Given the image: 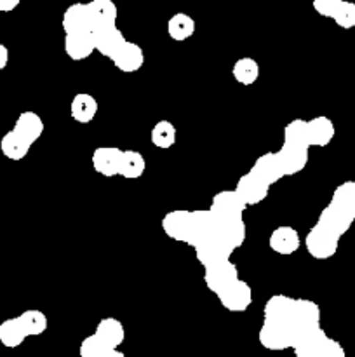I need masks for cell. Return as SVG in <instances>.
<instances>
[{
  "label": "cell",
  "instance_id": "obj_14",
  "mask_svg": "<svg viewBox=\"0 0 355 357\" xmlns=\"http://www.w3.org/2000/svg\"><path fill=\"white\" fill-rule=\"evenodd\" d=\"M334 124L331 119L319 115L306 121V142L310 146H327L334 138Z\"/></svg>",
  "mask_w": 355,
  "mask_h": 357
},
{
  "label": "cell",
  "instance_id": "obj_25",
  "mask_svg": "<svg viewBox=\"0 0 355 357\" xmlns=\"http://www.w3.org/2000/svg\"><path fill=\"white\" fill-rule=\"evenodd\" d=\"M26 333L23 330L19 317H10L0 324V344L7 349H16L26 340Z\"/></svg>",
  "mask_w": 355,
  "mask_h": 357
},
{
  "label": "cell",
  "instance_id": "obj_18",
  "mask_svg": "<svg viewBox=\"0 0 355 357\" xmlns=\"http://www.w3.org/2000/svg\"><path fill=\"white\" fill-rule=\"evenodd\" d=\"M97 108H100V105H97V100L93 94L79 93L75 94L72 105H70V115L79 124H89L96 117Z\"/></svg>",
  "mask_w": 355,
  "mask_h": 357
},
{
  "label": "cell",
  "instance_id": "obj_26",
  "mask_svg": "<svg viewBox=\"0 0 355 357\" xmlns=\"http://www.w3.org/2000/svg\"><path fill=\"white\" fill-rule=\"evenodd\" d=\"M145 157L141 155V152L138 150H124L120 160V169H118V174L125 180H136V178L143 176L145 173Z\"/></svg>",
  "mask_w": 355,
  "mask_h": 357
},
{
  "label": "cell",
  "instance_id": "obj_30",
  "mask_svg": "<svg viewBox=\"0 0 355 357\" xmlns=\"http://www.w3.org/2000/svg\"><path fill=\"white\" fill-rule=\"evenodd\" d=\"M111 354V349L106 347L96 335L84 338L80 344V357H108Z\"/></svg>",
  "mask_w": 355,
  "mask_h": 357
},
{
  "label": "cell",
  "instance_id": "obj_7",
  "mask_svg": "<svg viewBox=\"0 0 355 357\" xmlns=\"http://www.w3.org/2000/svg\"><path fill=\"white\" fill-rule=\"evenodd\" d=\"M308 149L310 146L306 143L284 142L282 149L275 152L284 176H292V174L305 169L306 164H308Z\"/></svg>",
  "mask_w": 355,
  "mask_h": 357
},
{
  "label": "cell",
  "instance_id": "obj_31",
  "mask_svg": "<svg viewBox=\"0 0 355 357\" xmlns=\"http://www.w3.org/2000/svg\"><path fill=\"white\" fill-rule=\"evenodd\" d=\"M313 356L315 357H347L345 356V349L341 347L340 342L333 340V338H327V340L320 345V349Z\"/></svg>",
  "mask_w": 355,
  "mask_h": 357
},
{
  "label": "cell",
  "instance_id": "obj_5",
  "mask_svg": "<svg viewBox=\"0 0 355 357\" xmlns=\"http://www.w3.org/2000/svg\"><path fill=\"white\" fill-rule=\"evenodd\" d=\"M313 9L322 17H331L343 30L355 28V3L345 0H313Z\"/></svg>",
  "mask_w": 355,
  "mask_h": 357
},
{
  "label": "cell",
  "instance_id": "obj_17",
  "mask_svg": "<svg viewBox=\"0 0 355 357\" xmlns=\"http://www.w3.org/2000/svg\"><path fill=\"white\" fill-rule=\"evenodd\" d=\"M94 335H96L106 347H110L111 351H117L122 345V342H124L125 330L118 319H115V317H104V319H101L100 323H97Z\"/></svg>",
  "mask_w": 355,
  "mask_h": 357
},
{
  "label": "cell",
  "instance_id": "obj_9",
  "mask_svg": "<svg viewBox=\"0 0 355 357\" xmlns=\"http://www.w3.org/2000/svg\"><path fill=\"white\" fill-rule=\"evenodd\" d=\"M204 281L205 286L209 288V291H212L218 296L221 295L228 286H232L233 282L239 281V271H237L235 264H232L230 260L221 261V264L214 265V267L205 271Z\"/></svg>",
  "mask_w": 355,
  "mask_h": 357
},
{
  "label": "cell",
  "instance_id": "obj_19",
  "mask_svg": "<svg viewBox=\"0 0 355 357\" xmlns=\"http://www.w3.org/2000/svg\"><path fill=\"white\" fill-rule=\"evenodd\" d=\"M94 49H96L100 54H103L104 58L113 59L118 52L124 49V45L127 44V38L122 35V31L118 28H111V30L103 31V33L96 35L93 38Z\"/></svg>",
  "mask_w": 355,
  "mask_h": 357
},
{
  "label": "cell",
  "instance_id": "obj_35",
  "mask_svg": "<svg viewBox=\"0 0 355 357\" xmlns=\"http://www.w3.org/2000/svg\"><path fill=\"white\" fill-rule=\"evenodd\" d=\"M305 357H315V356H305Z\"/></svg>",
  "mask_w": 355,
  "mask_h": 357
},
{
  "label": "cell",
  "instance_id": "obj_24",
  "mask_svg": "<svg viewBox=\"0 0 355 357\" xmlns=\"http://www.w3.org/2000/svg\"><path fill=\"white\" fill-rule=\"evenodd\" d=\"M195 24L194 17H190L184 13H178L174 16H171V20L167 21V33L173 40L176 42H184L195 33Z\"/></svg>",
  "mask_w": 355,
  "mask_h": 357
},
{
  "label": "cell",
  "instance_id": "obj_12",
  "mask_svg": "<svg viewBox=\"0 0 355 357\" xmlns=\"http://www.w3.org/2000/svg\"><path fill=\"white\" fill-rule=\"evenodd\" d=\"M124 150L117 149V146H97L93 152V167L96 173L101 176H117L118 169H120V160Z\"/></svg>",
  "mask_w": 355,
  "mask_h": 357
},
{
  "label": "cell",
  "instance_id": "obj_33",
  "mask_svg": "<svg viewBox=\"0 0 355 357\" xmlns=\"http://www.w3.org/2000/svg\"><path fill=\"white\" fill-rule=\"evenodd\" d=\"M7 63H9V49L3 44H0V72L6 68Z\"/></svg>",
  "mask_w": 355,
  "mask_h": 357
},
{
  "label": "cell",
  "instance_id": "obj_32",
  "mask_svg": "<svg viewBox=\"0 0 355 357\" xmlns=\"http://www.w3.org/2000/svg\"><path fill=\"white\" fill-rule=\"evenodd\" d=\"M19 6V0H0V13H10Z\"/></svg>",
  "mask_w": 355,
  "mask_h": 357
},
{
  "label": "cell",
  "instance_id": "obj_21",
  "mask_svg": "<svg viewBox=\"0 0 355 357\" xmlns=\"http://www.w3.org/2000/svg\"><path fill=\"white\" fill-rule=\"evenodd\" d=\"M63 30L66 35L87 33L89 35V16L86 3L70 6L63 14Z\"/></svg>",
  "mask_w": 355,
  "mask_h": 357
},
{
  "label": "cell",
  "instance_id": "obj_15",
  "mask_svg": "<svg viewBox=\"0 0 355 357\" xmlns=\"http://www.w3.org/2000/svg\"><path fill=\"white\" fill-rule=\"evenodd\" d=\"M251 173L260 178L261 181H265L267 185H274L284 178L281 164H278L277 155L274 152H268L265 155L258 157L256 162L251 167Z\"/></svg>",
  "mask_w": 355,
  "mask_h": 357
},
{
  "label": "cell",
  "instance_id": "obj_4",
  "mask_svg": "<svg viewBox=\"0 0 355 357\" xmlns=\"http://www.w3.org/2000/svg\"><path fill=\"white\" fill-rule=\"evenodd\" d=\"M87 16H89V35L96 37V35L103 33V31L111 30L117 21V7L111 0H94V2L86 3Z\"/></svg>",
  "mask_w": 355,
  "mask_h": 357
},
{
  "label": "cell",
  "instance_id": "obj_6",
  "mask_svg": "<svg viewBox=\"0 0 355 357\" xmlns=\"http://www.w3.org/2000/svg\"><path fill=\"white\" fill-rule=\"evenodd\" d=\"M260 344L268 351L292 349V335L285 321L263 319V326L260 330Z\"/></svg>",
  "mask_w": 355,
  "mask_h": 357
},
{
  "label": "cell",
  "instance_id": "obj_20",
  "mask_svg": "<svg viewBox=\"0 0 355 357\" xmlns=\"http://www.w3.org/2000/svg\"><path fill=\"white\" fill-rule=\"evenodd\" d=\"M13 129L21 136V138L26 139L30 145H33V143L44 135L45 126L44 121H42L35 112H21Z\"/></svg>",
  "mask_w": 355,
  "mask_h": 357
},
{
  "label": "cell",
  "instance_id": "obj_11",
  "mask_svg": "<svg viewBox=\"0 0 355 357\" xmlns=\"http://www.w3.org/2000/svg\"><path fill=\"white\" fill-rule=\"evenodd\" d=\"M270 190V185H267L265 181H261L260 178L254 176L253 173H246L239 178L237 181L235 192L240 197V201L247 206H256L261 201H265Z\"/></svg>",
  "mask_w": 355,
  "mask_h": 357
},
{
  "label": "cell",
  "instance_id": "obj_13",
  "mask_svg": "<svg viewBox=\"0 0 355 357\" xmlns=\"http://www.w3.org/2000/svg\"><path fill=\"white\" fill-rule=\"evenodd\" d=\"M268 246L274 253L282 255V257H289V255H294L296 251L301 246V237H299L298 230L292 229V227L282 225L277 227L274 232L270 234V239H268Z\"/></svg>",
  "mask_w": 355,
  "mask_h": 357
},
{
  "label": "cell",
  "instance_id": "obj_23",
  "mask_svg": "<svg viewBox=\"0 0 355 357\" xmlns=\"http://www.w3.org/2000/svg\"><path fill=\"white\" fill-rule=\"evenodd\" d=\"M31 145L24 138H21L14 129L2 136L0 139V150L9 160H23L30 152Z\"/></svg>",
  "mask_w": 355,
  "mask_h": 357
},
{
  "label": "cell",
  "instance_id": "obj_28",
  "mask_svg": "<svg viewBox=\"0 0 355 357\" xmlns=\"http://www.w3.org/2000/svg\"><path fill=\"white\" fill-rule=\"evenodd\" d=\"M150 139H152L153 145L157 149H171V146L176 143V128L171 121H159L152 128V132H150Z\"/></svg>",
  "mask_w": 355,
  "mask_h": 357
},
{
  "label": "cell",
  "instance_id": "obj_2",
  "mask_svg": "<svg viewBox=\"0 0 355 357\" xmlns=\"http://www.w3.org/2000/svg\"><path fill=\"white\" fill-rule=\"evenodd\" d=\"M244 209H246V204L240 201L235 190H223L212 197L209 211L221 225H235V223H244Z\"/></svg>",
  "mask_w": 355,
  "mask_h": 357
},
{
  "label": "cell",
  "instance_id": "obj_34",
  "mask_svg": "<svg viewBox=\"0 0 355 357\" xmlns=\"http://www.w3.org/2000/svg\"><path fill=\"white\" fill-rule=\"evenodd\" d=\"M108 357H125V356L122 354V352H118V351H111V354Z\"/></svg>",
  "mask_w": 355,
  "mask_h": 357
},
{
  "label": "cell",
  "instance_id": "obj_3",
  "mask_svg": "<svg viewBox=\"0 0 355 357\" xmlns=\"http://www.w3.org/2000/svg\"><path fill=\"white\" fill-rule=\"evenodd\" d=\"M340 239L341 237H338L333 230L326 229L320 223H315L306 234L305 248L310 257L317 258V260H327V258L336 255Z\"/></svg>",
  "mask_w": 355,
  "mask_h": 357
},
{
  "label": "cell",
  "instance_id": "obj_27",
  "mask_svg": "<svg viewBox=\"0 0 355 357\" xmlns=\"http://www.w3.org/2000/svg\"><path fill=\"white\" fill-rule=\"evenodd\" d=\"M232 75L242 86H253L260 77V65H258L256 59L246 56V58H240L233 63Z\"/></svg>",
  "mask_w": 355,
  "mask_h": 357
},
{
  "label": "cell",
  "instance_id": "obj_1",
  "mask_svg": "<svg viewBox=\"0 0 355 357\" xmlns=\"http://www.w3.org/2000/svg\"><path fill=\"white\" fill-rule=\"evenodd\" d=\"M355 222V181H345L333 192L331 202L322 209L317 223L333 230L338 237L350 230Z\"/></svg>",
  "mask_w": 355,
  "mask_h": 357
},
{
  "label": "cell",
  "instance_id": "obj_8",
  "mask_svg": "<svg viewBox=\"0 0 355 357\" xmlns=\"http://www.w3.org/2000/svg\"><path fill=\"white\" fill-rule=\"evenodd\" d=\"M162 229L167 237L178 243L190 244L191 241V211H184V209H176V211L167 213L162 218Z\"/></svg>",
  "mask_w": 355,
  "mask_h": 357
},
{
  "label": "cell",
  "instance_id": "obj_29",
  "mask_svg": "<svg viewBox=\"0 0 355 357\" xmlns=\"http://www.w3.org/2000/svg\"><path fill=\"white\" fill-rule=\"evenodd\" d=\"M17 317H19L21 324H23V330L26 333V337H40L47 330V317L40 310H24Z\"/></svg>",
  "mask_w": 355,
  "mask_h": 357
},
{
  "label": "cell",
  "instance_id": "obj_16",
  "mask_svg": "<svg viewBox=\"0 0 355 357\" xmlns=\"http://www.w3.org/2000/svg\"><path fill=\"white\" fill-rule=\"evenodd\" d=\"M111 63H113V66L118 72L134 73L138 72L143 66V63H145V52H143V49L139 47L138 44L127 42V44L124 45V49L111 59Z\"/></svg>",
  "mask_w": 355,
  "mask_h": 357
},
{
  "label": "cell",
  "instance_id": "obj_22",
  "mask_svg": "<svg viewBox=\"0 0 355 357\" xmlns=\"http://www.w3.org/2000/svg\"><path fill=\"white\" fill-rule=\"evenodd\" d=\"M94 49L93 37L87 33H77V35H65V52L70 59L73 61H84L89 58Z\"/></svg>",
  "mask_w": 355,
  "mask_h": 357
},
{
  "label": "cell",
  "instance_id": "obj_10",
  "mask_svg": "<svg viewBox=\"0 0 355 357\" xmlns=\"http://www.w3.org/2000/svg\"><path fill=\"white\" fill-rule=\"evenodd\" d=\"M218 300L230 312H244L253 303V289H251V286L247 282L239 279L232 286H228L221 295H218Z\"/></svg>",
  "mask_w": 355,
  "mask_h": 357
}]
</instances>
